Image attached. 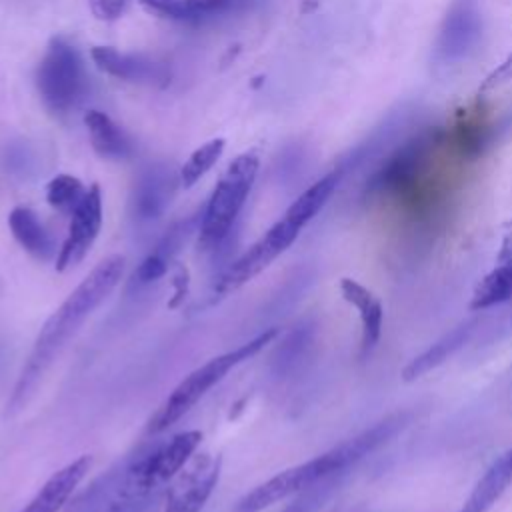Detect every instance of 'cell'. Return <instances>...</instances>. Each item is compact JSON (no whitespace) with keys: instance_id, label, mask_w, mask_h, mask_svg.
I'll return each instance as SVG.
<instances>
[{"instance_id":"cell-22","label":"cell","mask_w":512,"mask_h":512,"mask_svg":"<svg viewBox=\"0 0 512 512\" xmlns=\"http://www.w3.org/2000/svg\"><path fill=\"white\" fill-rule=\"evenodd\" d=\"M224 138H212L204 144H200L190 156L188 160L184 162V166L180 168L178 172V178H180V184L184 188H192L216 162L218 158L222 156L224 152Z\"/></svg>"},{"instance_id":"cell-9","label":"cell","mask_w":512,"mask_h":512,"mask_svg":"<svg viewBox=\"0 0 512 512\" xmlns=\"http://www.w3.org/2000/svg\"><path fill=\"white\" fill-rule=\"evenodd\" d=\"M482 12L476 0H454L440 24L436 52L442 60L466 58L480 42Z\"/></svg>"},{"instance_id":"cell-8","label":"cell","mask_w":512,"mask_h":512,"mask_svg":"<svg viewBox=\"0 0 512 512\" xmlns=\"http://www.w3.org/2000/svg\"><path fill=\"white\" fill-rule=\"evenodd\" d=\"M100 226H102V192L98 184H92L88 186L82 202L76 206V210L70 216L66 240L62 242L56 254L58 272H64L84 260L94 240L98 238Z\"/></svg>"},{"instance_id":"cell-19","label":"cell","mask_w":512,"mask_h":512,"mask_svg":"<svg viewBox=\"0 0 512 512\" xmlns=\"http://www.w3.org/2000/svg\"><path fill=\"white\" fill-rule=\"evenodd\" d=\"M476 328V320H466L462 324H458L456 328H452L450 332H446L444 336H440L432 346H428L422 354H418L416 358H412L404 370H402V380L404 382H412L420 376H424L426 372H430L432 368L440 366L444 360H448L458 348L464 346V342L470 338V334Z\"/></svg>"},{"instance_id":"cell-7","label":"cell","mask_w":512,"mask_h":512,"mask_svg":"<svg viewBox=\"0 0 512 512\" xmlns=\"http://www.w3.org/2000/svg\"><path fill=\"white\" fill-rule=\"evenodd\" d=\"M300 230L302 226L284 214L272 228L264 232L262 238H258L246 252H242L218 274L212 286L214 296L218 294V298H222L228 292H234L250 282L262 270H266L282 252L290 248V244L298 238Z\"/></svg>"},{"instance_id":"cell-11","label":"cell","mask_w":512,"mask_h":512,"mask_svg":"<svg viewBox=\"0 0 512 512\" xmlns=\"http://www.w3.org/2000/svg\"><path fill=\"white\" fill-rule=\"evenodd\" d=\"M180 178L166 164L146 166L134 180L128 212L132 222L150 224L156 222L172 202L176 184Z\"/></svg>"},{"instance_id":"cell-27","label":"cell","mask_w":512,"mask_h":512,"mask_svg":"<svg viewBox=\"0 0 512 512\" xmlns=\"http://www.w3.org/2000/svg\"><path fill=\"white\" fill-rule=\"evenodd\" d=\"M202 16V20L214 18V16H224L230 12L244 10L252 0H192Z\"/></svg>"},{"instance_id":"cell-29","label":"cell","mask_w":512,"mask_h":512,"mask_svg":"<svg viewBox=\"0 0 512 512\" xmlns=\"http://www.w3.org/2000/svg\"><path fill=\"white\" fill-rule=\"evenodd\" d=\"M512 80V54L506 56L504 62H500L480 84V92H486V90H492L504 82Z\"/></svg>"},{"instance_id":"cell-5","label":"cell","mask_w":512,"mask_h":512,"mask_svg":"<svg viewBox=\"0 0 512 512\" xmlns=\"http://www.w3.org/2000/svg\"><path fill=\"white\" fill-rule=\"evenodd\" d=\"M258 156H236L216 182L198 226V250L212 254L232 232L258 174Z\"/></svg>"},{"instance_id":"cell-15","label":"cell","mask_w":512,"mask_h":512,"mask_svg":"<svg viewBox=\"0 0 512 512\" xmlns=\"http://www.w3.org/2000/svg\"><path fill=\"white\" fill-rule=\"evenodd\" d=\"M340 292H342V298L348 304H352L360 314V322H362L360 356H368L380 340L382 318H384L382 304L368 288H364L360 282H356L352 278L340 280Z\"/></svg>"},{"instance_id":"cell-16","label":"cell","mask_w":512,"mask_h":512,"mask_svg":"<svg viewBox=\"0 0 512 512\" xmlns=\"http://www.w3.org/2000/svg\"><path fill=\"white\" fill-rule=\"evenodd\" d=\"M8 228L14 240L36 260H50L56 254V244L38 214L28 206H16L8 214Z\"/></svg>"},{"instance_id":"cell-13","label":"cell","mask_w":512,"mask_h":512,"mask_svg":"<svg viewBox=\"0 0 512 512\" xmlns=\"http://www.w3.org/2000/svg\"><path fill=\"white\" fill-rule=\"evenodd\" d=\"M90 58L98 70L108 76L128 82H148L166 86L170 82V70L166 64L156 62L144 54H126L110 46H94Z\"/></svg>"},{"instance_id":"cell-14","label":"cell","mask_w":512,"mask_h":512,"mask_svg":"<svg viewBox=\"0 0 512 512\" xmlns=\"http://www.w3.org/2000/svg\"><path fill=\"white\" fill-rule=\"evenodd\" d=\"M92 464L90 456H80L66 466H62L58 472H54L44 486L34 494V498L20 510V512H60L72 492L78 488V484L84 480Z\"/></svg>"},{"instance_id":"cell-18","label":"cell","mask_w":512,"mask_h":512,"mask_svg":"<svg viewBox=\"0 0 512 512\" xmlns=\"http://www.w3.org/2000/svg\"><path fill=\"white\" fill-rule=\"evenodd\" d=\"M84 124L88 128L90 144L100 158L126 160L134 154V146L128 134L108 114L100 110H88L84 114Z\"/></svg>"},{"instance_id":"cell-25","label":"cell","mask_w":512,"mask_h":512,"mask_svg":"<svg viewBox=\"0 0 512 512\" xmlns=\"http://www.w3.org/2000/svg\"><path fill=\"white\" fill-rule=\"evenodd\" d=\"M138 2L146 12L160 18H168L174 22H188V24L204 22L192 0H138Z\"/></svg>"},{"instance_id":"cell-6","label":"cell","mask_w":512,"mask_h":512,"mask_svg":"<svg viewBox=\"0 0 512 512\" xmlns=\"http://www.w3.org/2000/svg\"><path fill=\"white\" fill-rule=\"evenodd\" d=\"M88 78L80 52L64 38H52L36 68L40 100L52 114H66L80 104Z\"/></svg>"},{"instance_id":"cell-2","label":"cell","mask_w":512,"mask_h":512,"mask_svg":"<svg viewBox=\"0 0 512 512\" xmlns=\"http://www.w3.org/2000/svg\"><path fill=\"white\" fill-rule=\"evenodd\" d=\"M404 424V416H388L382 422L374 424L372 428L356 434L354 438L330 448L328 452L302 462L298 466L286 468L276 476L268 478L246 496H242L234 508V512H262L264 508L288 498L296 496L298 492L306 490L308 486L332 478L344 476L348 468L360 462L366 454L374 452L382 446L388 438H392Z\"/></svg>"},{"instance_id":"cell-1","label":"cell","mask_w":512,"mask_h":512,"mask_svg":"<svg viewBox=\"0 0 512 512\" xmlns=\"http://www.w3.org/2000/svg\"><path fill=\"white\" fill-rule=\"evenodd\" d=\"M124 272V256L112 254L98 262L92 272L66 296V300L48 316L40 328L32 352L16 380L6 410H20L46 370L58 358L68 340L78 332L84 320L102 304V300L118 286Z\"/></svg>"},{"instance_id":"cell-24","label":"cell","mask_w":512,"mask_h":512,"mask_svg":"<svg viewBox=\"0 0 512 512\" xmlns=\"http://www.w3.org/2000/svg\"><path fill=\"white\" fill-rule=\"evenodd\" d=\"M452 146L466 158H476L482 154L488 140V126L476 116H460L452 134Z\"/></svg>"},{"instance_id":"cell-21","label":"cell","mask_w":512,"mask_h":512,"mask_svg":"<svg viewBox=\"0 0 512 512\" xmlns=\"http://www.w3.org/2000/svg\"><path fill=\"white\" fill-rule=\"evenodd\" d=\"M512 296V258L500 260V264L476 286L470 308L486 310Z\"/></svg>"},{"instance_id":"cell-10","label":"cell","mask_w":512,"mask_h":512,"mask_svg":"<svg viewBox=\"0 0 512 512\" xmlns=\"http://www.w3.org/2000/svg\"><path fill=\"white\" fill-rule=\"evenodd\" d=\"M220 468V456L212 454H200L188 462L168 490L164 512H200L218 484Z\"/></svg>"},{"instance_id":"cell-26","label":"cell","mask_w":512,"mask_h":512,"mask_svg":"<svg viewBox=\"0 0 512 512\" xmlns=\"http://www.w3.org/2000/svg\"><path fill=\"white\" fill-rule=\"evenodd\" d=\"M342 476H332V478H324L312 486H308L306 490L298 492L296 498L282 510V512H316L332 494V490L338 486Z\"/></svg>"},{"instance_id":"cell-23","label":"cell","mask_w":512,"mask_h":512,"mask_svg":"<svg viewBox=\"0 0 512 512\" xmlns=\"http://www.w3.org/2000/svg\"><path fill=\"white\" fill-rule=\"evenodd\" d=\"M88 188L72 174H56L46 184V202L60 214L72 216Z\"/></svg>"},{"instance_id":"cell-12","label":"cell","mask_w":512,"mask_h":512,"mask_svg":"<svg viewBox=\"0 0 512 512\" xmlns=\"http://www.w3.org/2000/svg\"><path fill=\"white\" fill-rule=\"evenodd\" d=\"M200 226V216H192L186 220H180L172 224L152 246V250L142 258V262L136 266V270L130 276V288L142 290L158 282L168 268L174 264L176 254L182 250L190 234Z\"/></svg>"},{"instance_id":"cell-17","label":"cell","mask_w":512,"mask_h":512,"mask_svg":"<svg viewBox=\"0 0 512 512\" xmlns=\"http://www.w3.org/2000/svg\"><path fill=\"white\" fill-rule=\"evenodd\" d=\"M512 484V448L498 456L476 482L458 512H488Z\"/></svg>"},{"instance_id":"cell-4","label":"cell","mask_w":512,"mask_h":512,"mask_svg":"<svg viewBox=\"0 0 512 512\" xmlns=\"http://www.w3.org/2000/svg\"><path fill=\"white\" fill-rule=\"evenodd\" d=\"M202 442L200 430H184L138 454L124 470L114 500L144 504L190 462Z\"/></svg>"},{"instance_id":"cell-3","label":"cell","mask_w":512,"mask_h":512,"mask_svg":"<svg viewBox=\"0 0 512 512\" xmlns=\"http://www.w3.org/2000/svg\"><path fill=\"white\" fill-rule=\"evenodd\" d=\"M278 330L276 328H268L264 332H260L258 336H254L252 340L240 344L238 348L224 352L220 356L210 358L208 362H204L202 366H198L196 370H192L172 392L170 396L158 406V410L150 416L146 430L150 434H160L164 430H168L172 424H176L186 412H190L194 408V404L214 386L218 384L232 368H236L238 364H242L244 360L252 358L256 352H260L268 342H272L276 338Z\"/></svg>"},{"instance_id":"cell-30","label":"cell","mask_w":512,"mask_h":512,"mask_svg":"<svg viewBox=\"0 0 512 512\" xmlns=\"http://www.w3.org/2000/svg\"><path fill=\"white\" fill-rule=\"evenodd\" d=\"M186 292H188V268L184 264H178L174 272V300H170L168 306L176 308L186 296Z\"/></svg>"},{"instance_id":"cell-20","label":"cell","mask_w":512,"mask_h":512,"mask_svg":"<svg viewBox=\"0 0 512 512\" xmlns=\"http://www.w3.org/2000/svg\"><path fill=\"white\" fill-rule=\"evenodd\" d=\"M338 182H340V170H334V172L322 176L290 204V208L286 210V216L304 228L324 208V204L336 190Z\"/></svg>"},{"instance_id":"cell-28","label":"cell","mask_w":512,"mask_h":512,"mask_svg":"<svg viewBox=\"0 0 512 512\" xmlns=\"http://www.w3.org/2000/svg\"><path fill=\"white\" fill-rule=\"evenodd\" d=\"M88 4H90V12L98 20L112 22V20H118L126 12L130 0H88Z\"/></svg>"}]
</instances>
